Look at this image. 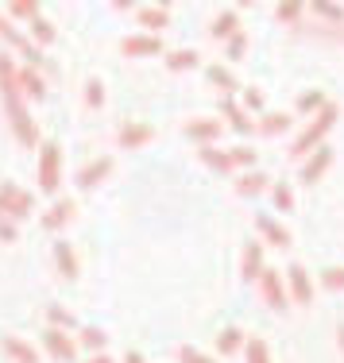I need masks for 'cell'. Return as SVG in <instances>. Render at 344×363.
Instances as JSON below:
<instances>
[{
	"label": "cell",
	"mask_w": 344,
	"mask_h": 363,
	"mask_svg": "<svg viewBox=\"0 0 344 363\" xmlns=\"http://www.w3.org/2000/svg\"><path fill=\"white\" fill-rule=\"evenodd\" d=\"M337 116H340V108L329 101V105H325V108H321V112H317V116L306 124V132L298 135L294 143H290V155H294V159H306V155H314L317 147H325L321 140H325V132H329V128L337 124Z\"/></svg>",
	"instance_id": "cell-1"
},
{
	"label": "cell",
	"mask_w": 344,
	"mask_h": 363,
	"mask_svg": "<svg viewBox=\"0 0 344 363\" xmlns=\"http://www.w3.org/2000/svg\"><path fill=\"white\" fill-rule=\"evenodd\" d=\"M0 97H4V108H8V116H12L16 140H20L23 147H35L39 143V128H35V120H31L28 105H23V93L12 89V93H0Z\"/></svg>",
	"instance_id": "cell-2"
},
{
	"label": "cell",
	"mask_w": 344,
	"mask_h": 363,
	"mask_svg": "<svg viewBox=\"0 0 344 363\" xmlns=\"http://www.w3.org/2000/svg\"><path fill=\"white\" fill-rule=\"evenodd\" d=\"M58 167H62V147H58L55 140H47L39 147V170H35V182H39L43 194H55L58 189V182H62Z\"/></svg>",
	"instance_id": "cell-3"
},
{
	"label": "cell",
	"mask_w": 344,
	"mask_h": 363,
	"mask_svg": "<svg viewBox=\"0 0 344 363\" xmlns=\"http://www.w3.org/2000/svg\"><path fill=\"white\" fill-rule=\"evenodd\" d=\"M35 201H31L28 189H20L16 182H0V217L8 220H28Z\"/></svg>",
	"instance_id": "cell-4"
},
{
	"label": "cell",
	"mask_w": 344,
	"mask_h": 363,
	"mask_svg": "<svg viewBox=\"0 0 344 363\" xmlns=\"http://www.w3.org/2000/svg\"><path fill=\"white\" fill-rule=\"evenodd\" d=\"M260 294H263V301H267L271 309H287L290 306V290L282 286V271H263V279H260Z\"/></svg>",
	"instance_id": "cell-5"
},
{
	"label": "cell",
	"mask_w": 344,
	"mask_h": 363,
	"mask_svg": "<svg viewBox=\"0 0 344 363\" xmlns=\"http://www.w3.org/2000/svg\"><path fill=\"white\" fill-rule=\"evenodd\" d=\"M43 348H47L55 359H62V363H70L77 356V340H70L62 328H43Z\"/></svg>",
	"instance_id": "cell-6"
},
{
	"label": "cell",
	"mask_w": 344,
	"mask_h": 363,
	"mask_svg": "<svg viewBox=\"0 0 344 363\" xmlns=\"http://www.w3.org/2000/svg\"><path fill=\"white\" fill-rule=\"evenodd\" d=\"M287 282H290V298H294L298 306H314V282H309V274H306L302 263H290L287 267Z\"/></svg>",
	"instance_id": "cell-7"
},
{
	"label": "cell",
	"mask_w": 344,
	"mask_h": 363,
	"mask_svg": "<svg viewBox=\"0 0 344 363\" xmlns=\"http://www.w3.org/2000/svg\"><path fill=\"white\" fill-rule=\"evenodd\" d=\"M109 170H113V155H101V159H89V162H85V167L74 174V182H77L82 189H93L97 182H105Z\"/></svg>",
	"instance_id": "cell-8"
},
{
	"label": "cell",
	"mask_w": 344,
	"mask_h": 363,
	"mask_svg": "<svg viewBox=\"0 0 344 363\" xmlns=\"http://www.w3.org/2000/svg\"><path fill=\"white\" fill-rule=\"evenodd\" d=\"M263 244L260 240H252V244L244 247V255H240V274H244V282H260L263 279Z\"/></svg>",
	"instance_id": "cell-9"
},
{
	"label": "cell",
	"mask_w": 344,
	"mask_h": 363,
	"mask_svg": "<svg viewBox=\"0 0 344 363\" xmlns=\"http://www.w3.org/2000/svg\"><path fill=\"white\" fill-rule=\"evenodd\" d=\"M135 20H140V28H148V35H159L170 23V8L167 4H143V8H135Z\"/></svg>",
	"instance_id": "cell-10"
},
{
	"label": "cell",
	"mask_w": 344,
	"mask_h": 363,
	"mask_svg": "<svg viewBox=\"0 0 344 363\" xmlns=\"http://www.w3.org/2000/svg\"><path fill=\"white\" fill-rule=\"evenodd\" d=\"M329 162H333V147H317L314 155H309V159L302 162V170H298V178L306 182V186H314L317 178L325 174V170H329Z\"/></svg>",
	"instance_id": "cell-11"
},
{
	"label": "cell",
	"mask_w": 344,
	"mask_h": 363,
	"mask_svg": "<svg viewBox=\"0 0 344 363\" xmlns=\"http://www.w3.org/2000/svg\"><path fill=\"white\" fill-rule=\"evenodd\" d=\"M74 209H77L74 197H58V201L50 205L47 213H43V228H47V232H58L62 224H70V220H74Z\"/></svg>",
	"instance_id": "cell-12"
},
{
	"label": "cell",
	"mask_w": 344,
	"mask_h": 363,
	"mask_svg": "<svg viewBox=\"0 0 344 363\" xmlns=\"http://www.w3.org/2000/svg\"><path fill=\"white\" fill-rule=\"evenodd\" d=\"M221 128H225V124H221V120H209V116H197V120H190V124L182 128V132L190 135V140H197V143H201V147H213V140H217V135H221Z\"/></svg>",
	"instance_id": "cell-13"
},
{
	"label": "cell",
	"mask_w": 344,
	"mask_h": 363,
	"mask_svg": "<svg viewBox=\"0 0 344 363\" xmlns=\"http://www.w3.org/2000/svg\"><path fill=\"white\" fill-rule=\"evenodd\" d=\"M20 93H23V101H43L47 97V77L35 66H20Z\"/></svg>",
	"instance_id": "cell-14"
},
{
	"label": "cell",
	"mask_w": 344,
	"mask_h": 363,
	"mask_svg": "<svg viewBox=\"0 0 344 363\" xmlns=\"http://www.w3.org/2000/svg\"><path fill=\"white\" fill-rule=\"evenodd\" d=\"M151 135H155V128H151V124H135V120H128V124H120L116 143L132 151V147H143V143L151 140Z\"/></svg>",
	"instance_id": "cell-15"
},
{
	"label": "cell",
	"mask_w": 344,
	"mask_h": 363,
	"mask_svg": "<svg viewBox=\"0 0 344 363\" xmlns=\"http://www.w3.org/2000/svg\"><path fill=\"white\" fill-rule=\"evenodd\" d=\"M120 50H124L128 58H143V55H159L162 50V39L159 35H128L120 43Z\"/></svg>",
	"instance_id": "cell-16"
},
{
	"label": "cell",
	"mask_w": 344,
	"mask_h": 363,
	"mask_svg": "<svg viewBox=\"0 0 344 363\" xmlns=\"http://www.w3.org/2000/svg\"><path fill=\"white\" fill-rule=\"evenodd\" d=\"M0 348H4V356H12L16 363H39V352L31 348L28 340L12 336V333H4V336H0Z\"/></svg>",
	"instance_id": "cell-17"
},
{
	"label": "cell",
	"mask_w": 344,
	"mask_h": 363,
	"mask_svg": "<svg viewBox=\"0 0 344 363\" xmlns=\"http://www.w3.org/2000/svg\"><path fill=\"white\" fill-rule=\"evenodd\" d=\"M255 228L267 236V244H274V247H290V232L282 228V224L274 220V217H267V213H260V217H255Z\"/></svg>",
	"instance_id": "cell-18"
},
{
	"label": "cell",
	"mask_w": 344,
	"mask_h": 363,
	"mask_svg": "<svg viewBox=\"0 0 344 363\" xmlns=\"http://www.w3.org/2000/svg\"><path fill=\"white\" fill-rule=\"evenodd\" d=\"M267 186H271V178L263 174V170H244V174L236 178V194L240 197H255V194H263Z\"/></svg>",
	"instance_id": "cell-19"
},
{
	"label": "cell",
	"mask_w": 344,
	"mask_h": 363,
	"mask_svg": "<svg viewBox=\"0 0 344 363\" xmlns=\"http://www.w3.org/2000/svg\"><path fill=\"white\" fill-rule=\"evenodd\" d=\"M209 35H213V39H232V35H240V12H236V8L221 12L217 20L209 23Z\"/></svg>",
	"instance_id": "cell-20"
},
{
	"label": "cell",
	"mask_w": 344,
	"mask_h": 363,
	"mask_svg": "<svg viewBox=\"0 0 344 363\" xmlns=\"http://www.w3.org/2000/svg\"><path fill=\"white\" fill-rule=\"evenodd\" d=\"M197 155H201V162H205V167H213L217 174H232V170H236V162H232L228 151H217V147H201Z\"/></svg>",
	"instance_id": "cell-21"
},
{
	"label": "cell",
	"mask_w": 344,
	"mask_h": 363,
	"mask_svg": "<svg viewBox=\"0 0 344 363\" xmlns=\"http://www.w3.org/2000/svg\"><path fill=\"white\" fill-rule=\"evenodd\" d=\"M221 108H225L228 124L236 128L240 135H248V132H252V128H255V120H248V116H244V108H240V105H236V101H232V97H221Z\"/></svg>",
	"instance_id": "cell-22"
},
{
	"label": "cell",
	"mask_w": 344,
	"mask_h": 363,
	"mask_svg": "<svg viewBox=\"0 0 344 363\" xmlns=\"http://www.w3.org/2000/svg\"><path fill=\"white\" fill-rule=\"evenodd\" d=\"M55 263H58V271H62V279H77V259H74V247L66 244V240L55 244Z\"/></svg>",
	"instance_id": "cell-23"
},
{
	"label": "cell",
	"mask_w": 344,
	"mask_h": 363,
	"mask_svg": "<svg viewBox=\"0 0 344 363\" xmlns=\"http://www.w3.org/2000/svg\"><path fill=\"white\" fill-rule=\"evenodd\" d=\"M205 77H209V82L217 85L221 93H225V97H232V93L240 89V82L232 77V70H228V66H209V70H205Z\"/></svg>",
	"instance_id": "cell-24"
},
{
	"label": "cell",
	"mask_w": 344,
	"mask_h": 363,
	"mask_svg": "<svg viewBox=\"0 0 344 363\" xmlns=\"http://www.w3.org/2000/svg\"><path fill=\"white\" fill-rule=\"evenodd\" d=\"M197 58H201V55H197L194 47L170 50V55H167V70H174V74H182V70H194V66H197Z\"/></svg>",
	"instance_id": "cell-25"
},
{
	"label": "cell",
	"mask_w": 344,
	"mask_h": 363,
	"mask_svg": "<svg viewBox=\"0 0 344 363\" xmlns=\"http://www.w3.org/2000/svg\"><path fill=\"white\" fill-rule=\"evenodd\" d=\"M244 333H240L236 325H228V328H221V336H217V348H221V356H232L236 348H244Z\"/></svg>",
	"instance_id": "cell-26"
},
{
	"label": "cell",
	"mask_w": 344,
	"mask_h": 363,
	"mask_svg": "<svg viewBox=\"0 0 344 363\" xmlns=\"http://www.w3.org/2000/svg\"><path fill=\"white\" fill-rule=\"evenodd\" d=\"M255 128H260L263 135H279V132H287V128H290V116H287V112H263Z\"/></svg>",
	"instance_id": "cell-27"
},
{
	"label": "cell",
	"mask_w": 344,
	"mask_h": 363,
	"mask_svg": "<svg viewBox=\"0 0 344 363\" xmlns=\"http://www.w3.org/2000/svg\"><path fill=\"white\" fill-rule=\"evenodd\" d=\"M28 31H31V43H35V47H39V43H55V35H58L55 23L43 20V16H35V20L28 23Z\"/></svg>",
	"instance_id": "cell-28"
},
{
	"label": "cell",
	"mask_w": 344,
	"mask_h": 363,
	"mask_svg": "<svg viewBox=\"0 0 344 363\" xmlns=\"http://www.w3.org/2000/svg\"><path fill=\"white\" fill-rule=\"evenodd\" d=\"M244 356H248V363H271L267 340H263V336H248V344H244Z\"/></svg>",
	"instance_id": "cell-29"
},
{
	"label": "cell",
	"mask_w": 344,
	"mask_h": 363,
	"mask_svg": "<svg viewBox=\"0 0 344 363\" xmlns=\"http://www.w3.org/2000/svg\"><path fill=\"white\" fill-rule=\"evenodd\" d=\"M271 201H274V209L290 213V209H294V189H290L287 182H274V186H271Z\"/></svg>",
	"instance_id": "cell-30"
},
{
	"label": "cell",
	"mask_w": 344,
	"mask_h": 363,
	"mask_svg": "<svg viewBox=\"0 0 344 363\" xmlns=\"http://www.w3.org/2000/svg\"><path fill=\"white\" fill-rule=\"evenodd\" d=\"M47 321H50V328H62V333H66V328H74V313L50 301V306H47Z\"/></svg>",
	"instance_id": "cell-31"
},
{
	"label": "cell",
	"mask_w": 344,
	"mask_h": 363,
	"mask_svg": "<svg viewBox=\"0 0 344 363\" xmlns=\"http://www.w3.org/2000/svg\"><path fill=\"white\" fill-rule=\"evenodd\" d=\"M105 340H109V336L101 333V328H82V336H77V344L89 348V352H97V356H101V348H105Z\"/></svg>",
	"instance_id": "cell-32"
},
{
	"label": "cell",
	"mask_w": 344,
	"mask_h": 363,
	"mask_svg": "<svg viewBox=\"0 0 344 363\" xmlns=\"http://www.w3.org/2000/svg\"><path fill=\"white\" fill-rule=\"evenodd\" d=\"M8 16H16V20H35V16H43L39 12V4L35 0H16V4H8Z\"/></svg>",
	"instance_id": "cell-33"
},
{
	"label": "cell",
	"mask_w": 344,
	"mask_h": 363,
	"mask_svg": "<svg viewBox=\"0 0 344 363\" xmlns=\"http://www.w3.org/2000/svg\"><path fill=\"white\" fill-rule=\"evenodd\" d=\"M85 105L89 108L105 105V85H101V77H89V82H85Z\"/></svg>",
	"instance_id": "cell-34"
},
{
	"label": "cell",
	"mask_w": 344,
	"mask_h": 363,
	"mask_svg": "<svg viewBox=\"0 0 344 363\" xmlns=\"http://www.w3.org/2000/svg\"><path fill=\"white\" fill-rule=\"evenodd\" d=\"M325 105H329V101H325V93L321 89H309V93H302V97H298V112H321Z\"/></svg>",
	"instance_id": "cell-35"
},
{
	"label": "cell",
	"mask_w": 344,
	"mask_h": 363,
	"mask_svg": "<svg viewBox=\"0 0 344 363\" xmlns=\"http://www.w3.org/2000/svg\"><path fill=\"white\" fill-rule=\"evenodd\" d=\"M321 286L325 290H344V267H325V271H321Z\"/></svg>",
	"instance_id": "cell-36"
},
{
	"label": "cell",
	"mask_w": 344,
	"mask_h": 363,
	"mask_svg": "<svg viewBox=\"0 0 344 363\" xmlns=\"http://www.w3.org/2000/svg\"><path fill=\"white\" fill-rule=\"evenodd\" d=\"M314 16H325V20H333V23H344V8L325 4V0H317V4H314Z\"/></svg>",
	"instance_id": "cell-37"
},
{
	"label": "cell",
	"mask_w": 344,
	"mask_h": 363,
	"mask_svg": "<svg viewBox=\"0 0 344 363\" xmlns=\"http://www.w3.org/2000/svg\"><path fill=\"white\" fill-rule=\"evenodd\" d=\"M232 162H236V167H252L255 170V151H252V147H244V143H240V147H232Z\"/></svg>",
	"instance_id": "cell-38"
},
{
	"label": "cell",
	"mask_w": 344,
	"mask_h": 363,
	"mask_svg": "<svg viewBox=\"0 0 344 363\" xmlns=\"http://www.w3.org/2000/svg\"><path fill=\"white\" fill-rule=\"evenodd\" d=\"M302 12H306L302 4H279V8H274V16H279L282 23H298V20H302Z\"/></svg>",
	"instance_id": "cell-39"
},
{
	"label": "cell",
	"mask_w": 344,
	"mask_h": 363,
	"mask_svg": "<svg viewBox=\"0 0 344 363\" xmlns=\"http://www.w3.org/2000/svg\"><path fill=\"white\" fill-rule=\"evenodd\" d=\"M178 359H182V363H217V359L201 356V352H197L194 344H182V348H178Z\"/></svg>",
	"instance_id": "cell-40"
},
{
	"label": "cell",
	"mask_w": 344,
	"mask_h": 363,
	"mask_svg": "<svg viewBox=\"0 0 344 363\" xmlns=\"http://www.w3.org/2000/svg\"><path fill=\"white\" fill-rule=\"evenodd\" d=\"M244 50H248V31H240V35H232V39H228V58L236 62V58L244 55Z\"/></svg>",
	"instance_id": "cell-41"
},
{
	"label": "cell",
	"mask_w": 344,
	"mask_h": 363,
	"mask_svg": "<svg viewBox=\"0 0 344 363\" xmlns=\"http://www.w3.org/2000/svg\"><path fill=\"white\" fill-rule=\"evenodd\" d=\"M20 236V232H16V220H8V217H0V240H4V244H12V240Z\"/></svg>",
	"instance_id": "cell-42"
},
{
	"label": "cell",
	"mask_w": 344,
	"mask_h": 363,
	"mask_svg": "<svg viewBox=\"0 0 344 363\" xmlns=\"http://www.w3.org/2000/svg\"><path fill=\"white\" fill-rule=\"evenodd\" d=\"M244 108H255V112H260V108H263V93H260V89H244Z\"/></svg>",
	"instance_id": "cell-43"
},
{
	"label": "cell",
	"mask_w": 344,
	"mask_h": 363,
	"mask_svg": "<svg viewBox=\"0 0 344 363\" xmlns=\"http://www.w3.org/2000/svg\"><path fill=\"white\" fill-rule=\"evenodd\" d=\"M124 363H143V356H140V352H128V356H124Z\"/></svg>",
	"instance_id": "cell-44"
},
{
	"label": "cell",
	"mask_w": 344,
	"mask_h": 363,
	"mask_svg": "<svg viewBox=\"0 0 344 363\" xmlns=\"http://www.w3.org/2000/svg\"><path fill=\"white\" fill-rule=\"evenodd\" d=\"M85 363H113V359H109L105 352H101V356H89V359H85Z\"/></svg>",
	"instance_id": "cell-45"
},
{
	"label": "cell",
	"mask_w": 344,
	"mask_h": 363,
	"mask_svg": "<svg viewBox=\"0 0 344 363\" xmlns=\"http://www.w3.org/2000/svg\"><path fill=\"white\" fill-rule=\"evenodd\" d=\"M337 344H340V352H344V325L337 328Z\"/></svg>",
	"instance_id": "cell-46"
}]
</instances>
